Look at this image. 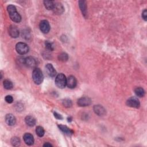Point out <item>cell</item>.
Segmentation results:
<instances>
[{
    "instance_id": "6da1fadb",
    "label": "cell",
    "mask_w": 147,
    "mask_h": 147,
    "mask_svg": "<svg viewBox=\"0 0 147 147\" xmlns=\"http://www.w3.org/2000/svg\"><path fill=\"white\" fill-rule=\"evenodd\" d=\"M7 10L10 19L15 22H20L21 21V17L17 12L16 8L13 5H9L7 7Z\"/></svg>"
},
{
    "instance_id": "7a4b0ae2",
    "label": "cell",
    "mask_w": 147,
    "mask_h": 147,
    "mask_svg": "<svg viewBox=\"0 0 147 147\" xmlns=\"http://www.w3.org/2000/svg\"><path fill=\"white\" fill-rule=\"evenodd\" d=\"M32 79L36 85H40L44 79V75L41 70L39 68H34L32 72Z\"/></svg>"
},
{
    "instance_id": "3957f363",
    "label": "cell",
    "mask_w": 147,
    "mask_h": 147,
    "mask_svg": "<svg viewBox=\"0 0 147 147\" xmlns=\"http://www.w3.org/2000/svg\"><path fill=\"white\" fill-rule=\"evenodd\" d=\"M55 84L60 89H63L67 86V78L63 74H59L55 78Z\"/></svg>"
},
{
    "instance_id": "277c9868",
    "label": "cell",
    "mask_w": 147,
    "mask_h": 147,
    "mask_svg": "<svg viewBox=\"0 0 147 147\" xmlns=\"http://www.w3.org/2000/svg\"><path fill=\"white\" fill-rule=\"evenodd\" d=\"M16 50L20 55L26 54L29 51L28 45L24 43H18L16 45Z\"/></svg>"
},
{
    "instance_id": "5b68a950",
    "label": "cell",
    "mask_w": 147,
    "mask_h": 147,
    "mask_svg": "<svg viewBox=\"0 0 147 147\" xmlns=\"http://www.w3.org/2000/svg\"><path fill=\"white\" fill-rule=\"evenodd\" d=\"M39 27L41 32L45 34L48 33L50 31V23H49V22L47 20H42L40 22Z\"/></svg>"
},
{
    "instance_id": "8992f818",
    "label": "cell",
    "mask_w": 147,
    "mask_h": 147,
    "mask_svg": "<svg viewBox=\"0 0 147 147\" xmlns=\"http://www.w3.org/2000/svg\"><path fill=\"white\" fill-rule=\"evenodd\" d=\"M45 71L47 75L51 78H54L56 75V71L51 64H47L45 66Z\"/></svg>"
},
{
    "instance_id": "52a82bcc",
    "label": "cell",
    "mask_w": 147,
    "mask_h": 147,
    "mask_svg": "<svg viewBox=\"0 0 147 147\" xmlns=\"http://www.w3.org/2000/svg\"><path fill=\"white\" fill-rule=\"evenodd\" d=\"M127 105L131 108H139L140 106V103L139 100L136 97H131L129 98L127 101Z\"/></svg>"
},
{
    "instance_id": "ba28073f",
    "label": "cell",
    "mask_w": 147,
    "mask_h": 147,
    "mask_svg": "<svg viewBox=\"0 0 147 147\" xmlns=\"http://www.w3.org/2000/svg\"><path fill=\"white\" fill-rule=\"evenodd\" d=\"M77 104L81 107H86L91 104V100L89 97H82L78 100Z\"/></svg>"
},
{
    "instance_id": "9c48e42d",
    "label": "cell",
    "mask_w": 147,
    "mask_h": 147,
    "mask_svg": "<svg viewBox=\"0 0 147 147\" xmlns=\"http://www.w3.org/2000/svg\"><path fill=\"white\" fill-rule=\"evenodd\" d=\"M24 64L28 67L35 68L37 65V62L34 58L32 56H28L25 58V60H24Z\"/></svg>"
},
{
    "instance_id": "30bf717a",
    "label": "cell",
    "mask_w": 147,
    "mask_h": 147,
    "mask_svg": "<svg viewBox=\"0 0 147 147\" xmlns=\"http://www.w3.org/2000/svg\"><path fill=\"white\" fill-rule=\"evenodd\" d=\"M52 10L55 14L59 15L62 14L64 12V8L63 5L60 3H55L54 4Z\"/></svg>"
},
{
    "instance_id": "8fae6325",
    "label": "cell",
    "mask_w": 147,
    "mask_h": 147,
    "mask_svg": "<svg viewBox=\"0 0 147 147\" xmlns=\"http://www.w3.org/2000/svg\"><path fill=\"white\" fill-rule=\"evenodd\" d=\"M77 85V81L75 77L70 76L67 78V86L70 89H74L76 87Z\"/></svg>"
},
{
    "instance_id": "7c38bea8",
    "label": "cell",
    "mask_w": 147,
    "mask_h": 147,
    "mask_svg": "<svg viewBox=\"0 0 147 147\" xmlns=\"http://www.w3.org/2000/svg\"><path fill=\"white\" fill-rule=\"evenodd\" d=\"M93 110L96 114L100 116H103L105 115L106 113L105 109L102 106L100 105H95L93 108Z\"/></svg>"
},
{
    "instance_id": "4fadbf2b",
    "label": "cell",
    "mask_w": 147,
    "mask_h": 147,
    "mask_svg": "<svg viewBox=\"0 0 147 147\" xmlns=\"http://www.w3.org/2000/svg\"><path fill=\"white\" fill-rule=\"evenodd\" d=\"M8 32L10 36L12 38H17L19 36V31L14 26H10L9 27Z\"/></svg>"
},
{
    "instance_id": "5bb4252c",
    "label": "cell",
    "mask_w": 147,
    "mask_h": 147,
    "mask_svg": "<svg viewBox=\"0 0 147 147\" xmlns=\"http://www.w3.org/2000/svg\"><path fill=\"white\" fill-rule=\"evenodd\" d=\"M5 121L9 126H13L16 124V118L12 114H8L5 117Z\"/></svg>"
},
{
    "instance_id": "9a60e30c",
    "label": "cell",
    "mask_w": 147,
    "mask_h": 147,
    "mask_svg": "<svg viewBox=\"0 0 147 147\" xmlns=\"http://www.w3.org/2000/svg\"><path fill=\"white\" fill-rule=\"evenodd\" d=\"M23 139L25 143L28 145H32L34 143L33 136L31 133H26L23 136Z\"/></svg>"
},
{
    "instance_id": "2e32d148",
    "label": "cell",
    "mask_w": 147,
    "mask_h": 147,
    "mask_svg": "<svg viewBox=\"0 0 147 147\" xmlns=\"http://www.w3.org/2000/svg\"><path fill=\"white\" fill-rule=\"evenodd\" d=\"M79 6L82 12V14L85 17H87V5L85 1H79Z\"/></svg>"
},
{
    "instance_id": "e0dca14e",
    "label": "cell",
    "mask_w": 147,
    "mask_h": 147,
    "mask_svg": "<svg viewBox=\"0 0 147 147\" xmlns=\"http://www.w3.org/2000/svg\"><path fill=\"white\" fill-rule=\"evenodd\" d=\"M58 127L59 128V129L64 134L68 135V136H71L72 135L74 134V131L72 130H71V129H70L69 128H68L67 126L66 125H59Z\"/></svg>"
},
{
    "instance_id": "ac0fdd59",
    "label": "cell",
    "mask_w": 147,
    "mask_h": 147,
    "mask_svg": "<svg viewBox=\"0 0 147 147\" xmlns=\"http://www.w3.org/2000/svg\"><path fill=\"white\" fill-rule=\"evenodd\" d=\"M25 121H26V123L27 125H28L29 127H33L35 124H36V119L31 116H27L25 118Z\"/></svg>"
},
{
    "instance_id": "d6986e66",
    "label": "cell",
    "mask_w": 147,
    "mask_h": 147,
    "mask_svg": "<svg viewBox=\"0 0 147 147\" xmlns=\"http://www.w3.org/2000/svg\"><path fill=\"white\" fill-rule=\"evenodd\" d=\"M135 93L136 95L138 97H143L145 95V91L144 90L140 87H137L135 90Z\"/></svg>"
},
{
    "instance_id": "ffe728a7",
    "label": "cell",
    "mask_w": 147,
    "mask_h": 147,
    "mask_svg": "<svg viewBox=\"0 0 147 147\" xmlns=\"http://www.w3.org/2000/svg\"><path fill=\"white\" fill-rule=\"evenodd\" d=\"M54 2L52 1H44V5L48 10H52L54 6Z\"/></svg>"
},
{
    "instance_id": "44dd1931",
    "label": "cell",
    "mask_w": 147,
    "mask_h": 147,
    "mask_svg": "<svg viewBox=\"0 0 147 147\" xmlns=\"http://www.w3.org/2000/svg\"><path fill=\"white\" fill-rule=\"evenodd\" d=\"M3 85L4 88L7 90H10L13 88V86L12 82L10 81L8 79H6L4 81Z\"/></svg>"
},
{
    "instance_id": "7402d4cb",
    "label": "cell",
    "mask_w": 147,
    "mask_h": 147,
    "mask_svg": "<svg viewBox=\"0 0 147 147\" xmlns=\"http://www.w3.org/2000/svg\"><path fill=\"white\" fill-rule=\"evenodd\" d=\"M11 144L14 146H18L20 145V140L17 137H13L11 139Z\"/></svg>"
},
{
    "instance_id": "603a6c76",
    "label": "cell",
    "mask_w": 147,
    "mask_h": 147,
    "mask_svg": "<svg viewBox=\"0 0 147 147\" xmlns=\"http://www.w3.org/2000/svg\"><path fill=\"white\" fill-rule=\"evenodd\" d=\"M36 133L39 137H43L44 135L45 131L43 127L39 126L36 129Z\"/></svg>"
},
{
    "instance_id": "cb8c5ba5",
    "label": "cell",
    "mask_w": 147,
    "mask_h": 147,
    "mask_svg": "<svg viewBox=\"0 0 147 147\" xmlns=\"http://www.w3.org/2000/svg\"><path fill=\"white\" fill-rule=\"evenodd\" d=\"M58 59L60 61L64 62L68 60V55L64 52H63L62 54H60V55H59L58 56Z\"/></svg>"
},
{
    "instance_id": "d4e9b609",
    "label": "cell",
    "mask_w": 147,
    "mask_h": 147,
    "mask_svg": "<svg viewBox=\"0 0 147 147\" xmlns=\"http://www.w3.org/2000/svg\"><path fill=\"white\" fill-rule=\"evenodd\" d=\"M63 105L66 107V108H71L72 106V103L71 100L68 99V98H66L63 101Z\"/></svg>"
},
{
    "instance_id": "484cf974",
    "label": "cell",
    "mask_w": 147,
    "mask_h": 147,
    "mask_svg": "<svg viewBox=\"0 0 147 147\" xmlns=\"http://www.w3.org/2000/svg\"><path fill=\"white\" fill-rule=\"evenodd\" d=\"M45 47L47 49V50H50V51H53L54 50V45L51 42H50L49 41H46L45 43Z\"/></svg>"
},
{
    "instance_id": "4316f807",
    "label": "cell",
    "mask_w": 147,
    "mask_h": 147,
    "mask_svg": "<svg viewBox=\"0 0 147 147\" xmlns=\"http://www.w3.org/2000/svg\"><path fill=\"white\" fill-rule=\"evenodd\" d=\"M5 101L8 103V104H12L13 102V97L11 95H7L5 98Z\"/></svg>"
},
{
    "instance_id": "83f0119b",
    "label": "cell",
    "mask_w": 147,
    "mask_h": 147,
    "mask_svg": "<svg viewBox=\"0 0 147 147\" xmlns=\"http://www.w3.org/2000/svg\"><path fill=\"white\" fill-rule=\"evenodd\" d=\"M142 18L146 21V20H147V11H146V9H145L143 12H142Z\"/></svg>"
},
{
    "instance_id": "f1b7e54d",
    "label": "cell",
    "mask_w": 147,
    "mask_h": 147,
    "mask_svg": "<svg viewBox=\"0 0 147 147\" xmlns=\"http://www.w3.org/2000/svg\"><path fill=\"white\" fill-rule=\"evenodd\" d=\"M54 117H55L56 119H63L62 116L60 115V114L58 113L57 112H54Z\"/></svg>"
},
{
    "instance_id": "f546056e",
    "label": "cell",
    "mask_w": 147,
    "mask_h": 147,
    "mask_svg": "<svg viewBox=\"0 0 147 147\" xmlns=\"http://www.w3.org/2000/svg\"><path fill=\"white\" fill-rule=\"evenodd\" d=\"M43 146H52V145L49 142H46L43 145Z\"/></svg>"
},
{
    "instance_id": "4dcf8cb0",
    "label": "cell",
    "mask_w": 147,
    "mask_h": 147,
    "mask_svg": "<svg viewBox=\"0 0 147 147\" xmlns=\"http://www.w3.org/2000/svg\"><path fill=\"white\" fill-rule=\"evenodd\" d=\"M68 122H71V121H72V118H71V117H69V118H68Z\"/></svg>"
},
{
    "instance_id": "1f68e13d",
    "label": "cell",
    "mask_w": 147,
    "mask_h": 147,
    "mask_svg": "<svg viewBox=\"0 0 147 147\" xmlns=\"http://www.w3.org/2000/svg\"><path fill=\"white\" fill-rule=\"evenodd\" d=\"M1 79H2V78H3V72H2V71L1 72Z\"/></svg>"
}]
</instances>
